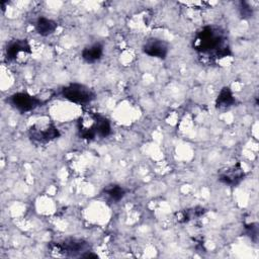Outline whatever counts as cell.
Returning <instances> with one entry per match:
<instances>
[{
	"label": "cell",
	"mask_w": 259,
	"mask_h": 259,
	"mask_svg": "<svg viewBox=\"0 0 259 259\" xmlns=\"http://www.w3.org/2000/svg\"><path fill=\"white\" fill-rule=\"evenodd\" d=\"M192 49L202 62L214 63L232 55L227 31L219 25H205L196 31Z\"/></svg>",
	"instance_id": "1"
},
{
	"label": "cell",
	"mask_w": 259,
	"mask_h": 259,
	"mask_svg": "<svg viewBox=\"0 0 259 259\" xmlns=\"http://www.w3.org/2000/svg\"><path fill=\"white\" fill-rule=\"evenodd\" d=\"M61 136L58 127L49 119L37 120L29 126L28 137L36 144H48Z\"/></svg>",
	"instance_id": "2"
},
{
	"label": "cell",
	"mask_w": 259,
	"mask_h": 259,
	"mask_svg": "<svg viewBox=\"0 0 259 259\" xmlns=\"http://www.w3.org/2000/svg\"><path fill=\"white\" fill-rule=\"evenodd\" d=\"M52 251L66 257H84L90 252V245L88 242L81 239H65L61 242L50 245Z\"/></svg>",
	"instance_id": "3"
},
{
	"label": "cell",
	"mask_w": 259,
	"mask_h": 259,
	"mask_svg": "<svg viewBox=\"0 0 259 259\" xmlns=\"http://www.w3.org/2000/svg\"><path fill=\"white\" fill-rule=\"evenodd\" d=\"M63 98L76 104H87L96 97L95 92L84 84L70 83L61 89Z\"/></svg>",
	"instance_id": "4"
},
{
	"label": "cell",
	"mask_w": 259,
	"mask_h": 259,
	"mask_svg": "<svg viewBox=\"0 0 259 259\" xmlns=\"http://www.w3.org/2000/svg\"><path fill=\"white\" fill-rule=\"evenodd\" d=\"M8 102L16 110L20 112H28L41 106L45 101L27 92H16L8 98Z\"/></svg>",
	"instance_id": "5"
},
{
	"label": "cell",
	"mask_w": 259,
	"mask_h": 259,
	"mask_svg": "<svg viewBox=\"0 0 259 259\" xmlns=\"http://www.w3.org/2000/svg\"><path fill=\"white\" fill-rule=\"evenodd\" d=\"M96 113L87 112L78 119L79 137L86 141H92L97 137L96 134Z\"/></svg>",
	"instance_id": "6"
},
{
	"label": "cell",
	"mask_w": 259,
	"mask_h": 259,
	"mask_svg": "<svg viewBox=\"0 0 259 259\" xmlns=\"http://www.w3.org/2000/svg\"><path fill=\"white\" fill-rule=\"evenodd\" d=\"M144 54L158 59H165L169 52L168 44L157 37H151L145 41L142 48Z\"/></svg>",
	"instance_id": "7"
},
{
	"label": "cell",
	"mask_w": 259,
	"mask_h": 259,
	"mask_svg": "<svg viewBox=\"0 0 259 259\" xmlns=\"http://www.w3.org/2000/svg\"><path fill=\"white\" fill-rule=\"evenodd\" d=\"M245 177V172L238 162L233 166H230L224 170H222L219 174V180L231 187L237 186Z\"/></svg>",
	"instance_id": "8"
},
{
	"label": "cell",
	"mask_w": 259,
	"mask_h": 259,
	"mask_svg": "<svg viewBox=\"0 0 259 259\" xmlns=\"http://www.w3.org/2000/svg\"><path fill=\"white\" fill-rule=\"evenodd\" d=\"M21 54H31V48L26 39H13L5 49V57L9 62H14L20 58Z\"/></svg>",
	"instance_id": "9"
},
{
	"label": "cell",
	"mask_w": 259,
	"mask_h": 259,
	"mask_svg": "<svg viewBox=\"0 0 259 259\" xmlns=\"http://www.w3.org/2000/svg\"><path fill=\"white\" fill-rule=\"evenodd\" d=\"M103 56V46L99 42L92 44L83 49L81 53L82 59L88 64H94L98 62Z\"/></svg>",
	"instance_id": "10"
},
{
	"label": "cell",
	"mask_w": 259,
	"mask_h": 259,
	"mask_svg": "<svg viewBox=\"0 0 259 259\" xmlns=\"http://www.w3.org/2000/svg\"><path fill=\"white\" fill-rule=\"evenodd\" d=\"M58 28V23L50 18L45 16L38 17L34 22L35 31L41 36H49L53 34Z\"/></svg>",
	"instance_id": "11"
},
{
	"label": "cell",
	"mask_w": 259,
	"mask_h": 259,
	"mask_svg": "<svg viewBox=\"0 0 259 259\" xmlns=\"http://www.w3.org/2000/svg\"><path fill=\"white\" fill-rule=\"evenodd\" d=\"M235 103H236V99L230 87L228 86L223 87L215 99V107L218 109H226L233 106Z\"/></svg>",
	"instance_id": "12"
},
{
	"label": "cell",
	"mask_w": 259,
	"mask_h": 259,
	"mask_svg": "<svg viewBox=\"0 0 259 259\" xmlns=\"http://www.w3.org/2000/svg\"><path fill=\"white\" fill-rule=\"evenodd\" d=\"M206 210L203 207L200 206H195L192 208H188V209H184L181 211H178L176 213V220L178 223H187L193 219H197L200 218L201 215L204 214Z\"/></svg>",
	"instance_id": "13"
},
{
	"label": "cell",
	"mask_w": 259,
	"mask_h": 259,
	"mask_svg": "<svg viewBox=\"0 0 259 259\" xmlns=\"http://www.w3.org/2000/svg\"><path fill=\"white\" fill-rule=\"evenodd\" d=\"M96 134H97V137L99 138H106L110 135L111 133V125H110V122L109 120L100 115V114H97L96 113Z\"/></svg>",
	"instance_id": "14"
},
{
	"label": "cell",
	"mask_w": 259,
	"mask_h": 259,
	"mask_svg": "<svg viewBox=\"0 0 259 259\" xmlns=\"http://www.w3.org/2000/svg\"><path fill=\"white\" fill-rule=\"evenodd\" d=\"M105 195L112 201L117 202L123 198L125 195V190L117 184H110L104 188Z\"/></svg>",
	"instance_id": "15"
},
{
	"label": "cell",
	"mask_w": 259,
	"mask_h": 259,
	"mask_svg": "<svg viewBox=\"0 0 259 259\" xmlns=\"http://www.w3.org/2000/svg\"><path fill=\"white\" fill-rule=\"evenodd\" d=\"M245 230H246V234L248 236L251 237V239H253L254 241H256V238H257V234H258V228H257V225L256 224H249L245 227Z\"/></svg>",
	"instance_id": "16"
},
{
	"label": "cell",
	"mask_w": 259,
	"mask_h": 259,
	"mask_svg": "<svg viewBox=\"0 0 259 259\" xmlns=\"http://www.w3.org/2000/svg\"><path fill=\"white\" fill-rule=\"evenodd\" d=\"M240 12H241L242 17H244V18H249V17L252 16V9L250 8L248 3H246V2L241 3Z\"/></svg>",
	"instance_id": "17"
}]
</instances>
